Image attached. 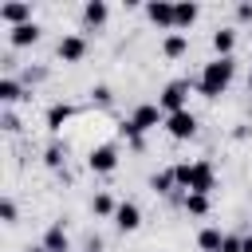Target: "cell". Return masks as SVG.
Masks as SVG:
<instances>
[{
	"mask_svg": "<svg viewBox=\"0 0 252 252\" xmlns=\"http://www.w3.org/2000/svg\"><path fill=\"white\" fill-rule=\"evenodd\" d=\"M91 102H94V106H110V102H114V91H110L106 83H94V87H91Z\"/></svg>",
	"mask_w": 252,
	"mask_h": 252,
	"instance_id": "obj_24",
	"label": "cell"
},
{
	"mask_svg": "<svg viewBox=\"0 0 252 252\" xmlns=\"http://www.w3.org/2000/svg\"><path fill=\"white\" fill-rule=\"evenodd\" d=\"M201 20V8L197 4H173V32H181V35H189V28Z\"/></svg>",
	"mask_w": 252,
	"mask_h": 252,
	"instance_id": "obj_14",
	"label": "cell"
},
{
	"mask_svg": "<svg viewBox=\"0 0 252 252\" xmlns=\"http://www.w3.org/2000/svg\"><path fill=\"white\" fill-rule=\"evenodd\" d=\"M0 24H8V28L32 24V4H28V0H4V4H0Z\"/></svg>",
	"mask_w": 252,
	"mask_h": 252,
	"instance_id": "obj_8",
	"label": "cell"
},
{
	"mask_svg": "<svg viewBox=\"0 0 252 252\" xmlns=\"http://www.w3.org/2000/svg\"><path fill=\"white\" fill-rule=\"evenodd\" d=\"M28 252H47V248H43V244H39V248H28Z\"/></svg>",
	"mask_w": 252,
	"mask_h": 252,
	"instance_id": "obj_31",
	"label": "cell"
},
{
	"mask_svg": "<svg viewBox=\"0 0 252 252\" xmlns=\"http://www.w3.org/2000/svg\"><path fill=\"white\" fill-rule=\"evenodd\" d=\"M55 55H59L63 63H83V59H87V35H83V32H67V35H59Z\"/></svg>",
	"mask_w": 252,
	"mask_h": 252,
	"instance_id": "obj_6",
	"label": "cell"
},
{
	"mask_svg": "<svg viewBox=\"0 0 252 252\" xmlns=\"http://www.w3.org/2000/svg\"><path fill=\"white\" fill-rule=\"evenodd\" d=\"M130 122L146 134V130H158V126H165V110L158 106V102H138L134 106V114H130Z\"/></svg>",
	"mask_w": 252,
	"mask_h": 252,
	"instance_id": "obj_7",
	"label": "cell"
},
{
	"mask_svg": "<svg viewBox=\"0 0 252 252\" xmlns=\"http://www.w3.org/2000/svg\"><path fill=\"white\" fill-rule=\"evenodd\" d=\"M43 248H47V252H71V236H67V228H63V224H51V228L43 232Z\"/></svg>",
	"mask_w": 252,
	"mask_h": 252,
	"instance_id": "obj_18",
	"label": "cell"
},
{
	"mask_svg": "<svg viewBox=\"0 0 252 252\" xmlns=\"http://www.w3.org/2000/svg\"><path fill=\"white\" fill-rule=\"evenodd\" d=\"M47 79V71L43 67H32V71H24V87H32V83H43Z\"/></svg>",
	"mask_w": 252,
	"mask_h": 252,
	"instance_id": "obj_29",
	"label": "cell"
},
{
	"mask_svg": "<svg viewBox=\"0 0 252 252\" xmlns=\"http://www.w3.org/2000/svg\"><path fill=\"white\" fill-rule=\"evenodd\" d=\"M173 173H177V189L181 193H213L217 189V169H213V161L209 158H197V161H177L173 165Z\"/></svg>",
	"mask_w": 252,
	"mask_h": 252,
	"instance_id": "obj_2",
	"label": "cell"
},
{
	"mask_svg": "<svg viewBox=\"0 0 252 252\" xmlns=\"http://www.w3.org/2000/svg\"><path fill=\"white\" fill-rule=\"evenodd\" d=\"M189 91H193V83H189V79H173V83H165V87H161L158 106L165 110V118H169V114H177V110H189Z\"/></svg>",
	"mask_w": 252,
	"mask_h": 252,
	"instance_id": "obj_3",
	"label": "cell"
},
{
	"mask_svg": "<svg viewBox=\"0 0 252 252\" xmlns=\"http://www.w3.org/2000/svg\"><path fill=\"white\" fill-rule=\"evenodd\" d=\"M220 244H224V232H220L217 224H205V228L197 232V248H201V252H220Z\"/></svg>",
	"mask_w": 252,
	"mask_h": 252,
	"instance_id": "obj_20",
	"label": "cell"
},
{
	"mask_svg": "<svg viewBox=\"0 0 252 252\" xmlns=\"http://www.w3.org/2000/svg\"><path fill=\"white\" fill-rule=\"evenodd\" d=\"M91 213H94V217H106V220H114V213H118V201H114L110 193H94V197H91Z\"/></svg>",
	"mask_w": 252,
	"mask_h": 252,
	"instance_id": "obj_22",
	"label": "cell"
},
{
	"mask_svg": "<svg viewBox=\"0 0 252 252\" xmlns=\"http://www.w3.org/2000/svg\"><path fill=\"white\" fill-rule=\"evenodd\" d=\"M150 193H154V197H173V193H181L173 165H165V169H158V173L150 177ZM181 197H185V193H181Z\"/></svg>",
	"mask_w": 252,
	"mask_h": 252,
	"instance_id": "obj_13",
	"label": "cell"
},
{
	"mask_svg": "<svg viewBox=\"0 0 252 252\" xmlns=\"http://www.w3.org/2000/svg\"><path fill=\"white\" fill-rule=\"evenodd\" d=\"M71 118H75V106L71 102H51L47 114H43V126H47V134H63V126Z\"/></svg>",
	"mask_w": 252,
	"mask_h": 252,
	"instance_id": "obj_11",
	"label": "cell"
},
{
	"mask_svg": "<svg viewBox=\"0 0 252 252\" xmlns=\"http://www.w3.org/2000/svg\"><path fill=\"white\" fill-rule=\"evenodd\" d=\"M248 91H252V67H248Z\"/></svg>",
	"mask_w": 252,
	"mask_h": 252,
	"instance_id": "obj_32",
	"label": "cell"
},
{
	"mask_svg": "<svg viewBox=\"0 0 252 252\" xmlns=\"http://www.w3.org/2000/svg\"><path fill=\"white\" fill-rule=\"evenodd\" d=\"M106 20H110V4H106V0H87V4H83V28H87V32L106 28Z\"/></svg>",
	"mask_w": 252,
	"mask_h": 252,
	"instance_id": "obj_10",
	"label": "cell"
},
{
	"mask_svg": "<svg viewBox=\"0 0 252 252\" xmlns=\"http://www.w3.org/2000/svg\"><path fill=\"white\" fill-rule=\"evenodd\" d=\"M63 161H67V150H63V142H51V146L43 150V165H47V169H63Z\"/></svg>",
	"mask_w": 252,
	"mask_h": 252,
	"instance_id": "obj_23",
	"label": "cell"
},
{
	"mask_svg": "<svg viewBox=\"0 0 252 252\" xmlns=\"http://www.w3.org/2000/svg\"><path fill=\"white\" fill-rule=\"evenodd\" d=\"M181 209H185L189 217H209L213 201H209L205 193H185V197H181Z\"/></svg>",
	"mask_w": 252,
	"mask_h": 252,
	"instance_id": "obj_21",
	"label": "cell"
},
{
	"mask_svg": "<svg viewBox=\"0 0 252 252\" xmlns=\"http://www.w3.org/2000/svg\"><path fill=\"white\" fill-rule=\"evenodd\" d=\"M0 220H4V224H16V220H20V209H16V201H12V197H4V201H0Z\"/></svg>",
	"mask_w": 252,
	"mask_h": 252,
	"instance_id": "obj_25",
	"label": "cell"
},
{
	"mask_svg": "<svg viewBox=\"0 0 252 252\" xmlns=\"http://www.w3.org/2000/svg\"><path fill=\"white\" fill-rule=\"evenodd\" d=\"M161 130H165L173 142H189V138H197V114H193V110H177V114L165 118Z\"/></svg>",
	"mask_w": 252,
	"mask_h": 252,
	"instance_id": "obj_5",
	"label": "cell"
},
{
	"mask_svg": "<svg viewBox=\"0 0 252 252\" xmlns=\"http://www.w3.org/2000/svg\"><path fill=\"white\" fill-rule=\"evenodd\" d=\"M213 51H217V59H232V51H236V28H217L213 32Z\"/></svg>",
	"mask_w": 252,
	"mask_h": 252,
	"instance_id": "obj_17",
	"label": "cell"
},
{
	"mask_svg": "<svg viewBox=\"0 0 252 252\" xmlns=\"http://www.w3.org/2000/svg\"><path fill=\"white\" fill-rule=\"evenodd\" d=\"M244 252H252V232H244Z\"/></svg>",
	"mask_w": 252,
	"mask_h": 252,
	"instance_id": "obj_30",
	"label": "cell"
},
{
	"mask_svg": "<svg viewBox=\"0 0 252 252\" xmlns=\"http://www.w3.org/2000/svg\"><path fill=\"white\" fill-rule=\"evenodd\" d=\"M28 94H32V91H28V87H24L16 75H4V79H0V102H4V106H16V102H24Z\"/></svg>",
	"mask_w": 252,
	"mask_h": 252,
	"instance_id": "obj_16",
	"label": "cell"
},
{
	"mask_svg": "<svg viewBox=\"0 0 252 252\" xmlns=\"http://www.w3.org/2000/svg\"><path fill=\"white\" fill-rule=\"evenodd\" d=\"M220 252H244V236H236V232H224V244H220Z\"/></svg>",
	"mask_w": 252,
	"mask_h": 252,
	"instance_id": "obj_28",
	"label": "cell"
},
{
	"mask_svg": "<svg viewBox=\"0 0 252 252\" xmlns=\"http://www.w3.org/2000/svg\"><path fill=\"white\" fill-rule=\"evenodd\" d=\"M142 12H146V20H150L158 32H165V35L173 32V4H169V0H150Z\"/></svg>",
	"mask_w": 252,
	"mask_h": 252,
	"instance_id": "obj_9",
	"label": "cell"
},
{
	"mask_svg": "<svg viewBox=\"0 0 252 252\" xmlns=\"http://www.w3.org/2000/svg\"><path fill=\"white\" fill-rule=\"evenodd\" d=\"M189 51V35H181V32H169L165 39H161V55L165 59H181Z\"/></svg>",
	"mask_w": 252,
	"mask_h": 252,
	"instance_id": "obj_19",
	"label": "cell"
},
{
	"mask_svg": "<svg viewBox=\"0 0 252 252\" xmlns=\"http://www.w3.org/2000/svg\"><path fill=\"white\" fill-rule=\"evenodd\" d=\"M87 169L98 173V177L114 173V169H118V146H114V142H98V146H91V150H87Z\"/></svg>",
	"mask_w": 252,
	"mask_h": 252,
	"instance_id": "obj_4",
	"label": "cell"
},
{
	"mask_svg": "<svg viewBox=\"0 0 252 252\" xmlns=\"http://www.w3.org/2000/svg\"><path fill=\"white\" fill-rule=\"evenodd\" d=\"M232 16H236V24H252V0H240L232 8Z\"/></svg>",
	"mask_w": 252,
	"mask_h": 252,
	"instance_id": "obj_27",
	"label": "cell"
},
{
	"mask_svg": "<svg viewBox=\"0 0 252 252\" xmlns=\"http://www.w3.org/2000/svg\"><path fill=\"white\" fill-rule=\"evenodd\" d=\"M114 228H118V232H138V228H142V209H138L134 201H118Z\"/></svg>",
	"mask_w": 252,
	"mask_h": 252,
	"instance_id": "obj_12",
	"label": "cell"
},
{
	"mask_svg": "<svg viewBox=\"0 0 252 252\" xmlns=\"http://www.w3.org/2000/svg\"><path fill=\"white\" fill-rule=\"evenodd\" d=\"M39 35H43V28H39L35 20L24 24V28H8V43H12V47H35Z\"/></svg>",
	"mask_w": 252,
	"mask_h": 252,
	"instance_id": "obj_15",
	"label": "cell"
},
{
	"mask_svg": "<svg viewBox=\"0 0 252 252\" xmlns=\"http://www.w3.org/2000/svg\"><path fill=\"white\" fill-rule=\"evenodd\" d=\"M0 122H4V130H8V134H20V130H24V126H20V118H16V110H12V106H4V114H0Z\"/></svg>",
	"mask_w": 252,
	"mask_h": 252,
	"instance_id": "obj_26",
	"label": "cell"
},
{
	"mask_svg": "<svg viewBox=\"0 0 252 252\" xmlns=\"http://www.w3.org/2000/svg\"><path fill=\"white\" fill-rule=\"evenodd\" d=\"M232 79H236V59H209V63L201 67L193 91H197L201 98L213 102V98H220V94L232 87Z\"/></svg>",
	"mask_w": 252,
	"mask_h": 252,
	"instance_id": "obj_1",
	"label": "cell"
}]
</instances>
